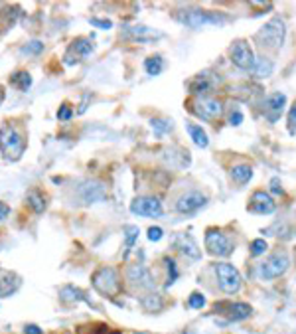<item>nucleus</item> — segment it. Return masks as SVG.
I'll return each mask as SVG.
<instances>
[{"instance_id":"nucleus-1","label":"nucleus","mask_w":296,"mask_h":334,"mask_svg":"<svg viewBox=\"0 0 296 334\" xmlns=\"http://www.w3.org/2000/svg\"><path fill=\"white\" fill-rule=\"evenodd\" d=\"M26 139L22 135V131L12 125V123H2L0 127V153L4 155L6 161L16 163L22 159V155L26 153Z\"/></svg>"},{"instance_id":"nucleus-2","label":"nucleus","mask_w":296,"mask_h":334,"mask_svg":"<svg viewBox=\"0 0 296 334\" xmlns=\"http://www.w3.org/2000/svg\"><path fill=\"white\" fill-rule=\"evenodd\" d=\"M285 36H287L285 20H281V18H271V20L255 34V40H257L259 46L265 48V50H281V46H283V42H285Z\"/></svg>"},{"instance_id":"nucleus-3","label":"nucleus","mask_w":296,"mask_h":334,"mask_svg":"<svg viewBox=\"0 0 296 334\" xmlns=\"http://www.w3.org/2000/svg\"><path fill=\"white\" fill-rule=\"evenodd\" d=\"M93 289L103 297H119L123 293V281L119 277L115 267H99L91 277Z\"/></svg>"},{"instance_id":"nucleus-4","label":"nucleus","mask_w":296,"mask_h":334,"mask_svg":"<svg viewBox=\"0 0 296 334\" xmlns=\"http://www.w3.org/2000/svg\"><path fill=\"white\" fill-rule=\"evenodd\" d=\"M178 20L182 24H186L188 28H203V26H219L225 24L227 18L217 14V12H209V10H199V8H192V10H182L178 14Z\"/></svg>"},{"instance_id":"nucleus-5","label":"nucleus","mask_w":296,"mask_h":334,"mask_svg":"<svg viewBox=\"0 0 296 334\" xmlns=\"http://www.w3.org/2000/svg\"><path fill=\"white\" fill-rule=\"evenodd\" d=\"M215 277H217V287L225 295L239 293V289L243 285V279H241V273L237 271V267H233L227 261H221V263L215 265Z\"/></svg>"},{"instance_id":"nucleus-6","label":"nucleus","mask_w":296,"mask_h":334,"mask_svg":"<svg viewBox=\"0 0 296 334\" xmlns=\"http://www.w3.org/2000/svg\"><path fill=\"white\" fill-rule=\"evenodd\" d=\"M233 241L223 229H207L205 231V249L213 257H229L233 253Z\"/></svg>"},{"instance_id":"nucleus-7","label":"nucleus","mask_w":296,"mask_h":334,"mask_svg":"<svg viewBox=\"0 0 296 334\" xmlns=\"http://www.w3.org/2000/svg\"><path fill=\"white\" fill-rule=\"evenodd\" d=\"M291 267V257L287 251H277L273 255H269L265 259V263H261L259 267V275L265 279V281H271V279H277L281 275H285Z\"/></svg>"},{"instance_id":"nucleus-8","label":"nucleus","mask_w":296,"mask_h":334,"mask_svg":"<svg viewBox=\"0 0 296 334\" xmlns=\"http://www.w3.org/2000/svg\"><path fill=\"white\" fill-rule=\"evenodd\" d=\"M190 111L201 121H213L223 113V103L215 97L203 95V97H196L190 101Z\"/></svg>"},{"instance_id":"nucleus-9","label":"nucleus","mask_w":296,"mask_h":334,"mask_svg":"<svg viewBox=\"0 0 296 334\" xmlns=\"http://www.w3.org/2000/svg\"><path fill=\"white\" fill-rule=\"evenodd\" d=\"M207 200H209L207 194L201 190H186L176 198L174 208L178 214H192V212H197L199 208H203Z\"/></svg>"},{"instance_id":"nucleus-10","label":"nucleus","mask_w":296,"mask_h":334,"mask_svg":"<svg viewBox=\"0 0 296 334\" xmlns=\"http://www.w3.org/2000/svg\"><path fill=\"white\" fill-rule=\"evenodd\" d=\"M77 194H79V200L89 206V204L105 202L109 190H107V184L103 180H85V182L79 184Z\"/></svg>"},{"instance_id":"nucleus-11","label":"nucleus","mask_w":296,"mask_h":334,"mask_svg":"<svg viewBox=\"0 0 296 334\" xmlns=\"http://www.w3.org/2000/svg\"><path fill=\"white\" fill-rule=\"evenodd\" d=\"M131 212L141 218H162V202L154 196H139L131 202Z\"/></svg>"},{"instance_id":"nucleus-12","label":"nucleus","mask_w":296,"mask_h":334,"mask_svg":"<svg viewBox=\"0 0 296 334\" xmlns=\"http://www.w3.org/2000/svg\"><path fill=\"white\" fill-rule=\"evenodd\" d=\"M229 56H231L233 65L239 67V69H243V71L253 69L255 59H257V57H255V52H253V48L249 46V42H245V40H237V42H233V46L229 48Z\"/></svg>"},{"instance_id":"nucleus-13","label":"nucleus","mask_w":296,"mask_h":334,"mask_svg":"<svg viewBox=\"0 0 296 334\" xmlns=\"http://www.w3.org/2000/svg\"><path fill=\"white\" fill-rule=\"evenodd\" d=\"M172 247L178 249L182 255L194 259V261H197L201 257V249H199V245L196 243V239L192 237V233H186V231L176 233L172 237Z\"/></svg>"},{"instance_id":"nucleus-14","label":"nucleus","mask_w":296,"mask_h":334,"mask_svg":"<svg viewBox=\"0 0 296 334\" xmlns=\"http://www.w3.org/2000/svg\"><path fill=\"white\" fill-rule=\"evenodd\" d=\"M249 210L253 214H261V216H269L277 210V202L273 200V196L265 190H255L251 194V200H249Z\"/></svg>"},{"instance_id":"nucleus-15","label":"nucleus","mask_w":296,"mask_h":334,"mask_svg":"<svg viewBox=\"0 0 296 334\" xmlns=\"http://www.w3.org/2000/svg\"><path fill=\"white\" fill-rule=\"evenodd\" d=\"M125 275H127V281H129L131 285H135V287H139V289H154L152 275H150V271H148L143 263H133V265H129L127 271H125Z\"/></svg>"},{"instance_id":"nucleus-16","label":"nucleus","mask_w":296,"mask_h":334,"mask_svg":"<svg viewBox=\"0 0 296 334\" xmlns=\"http://www.w3.org/2000/svg\"><path fill=\"white\" fill-rule=\"evenodd\" d=\"M215 313H223L229 321H245L251 317L253 309L247 303H217L215 305Z\"/></svg>"},{"instance_id":"nucleus-17","label":"nucleus","mask_w":296,"mask_h":334,"mask_svg":"<svg viewBox=\"0 0 296 334\" xmlns=\"http://www.w3.org/2000/svg\"><path fill=\"white\" fill-rule=\"evenodd\" d=\"M285 105H287V95L285 93H271L263 103V113L271 123H277L279 117L285 111Z\"/></svg>"},{"instance_id":"nucleus-18","label":"nucleus","mask_w":296,"mask_h":334,"mask_svg":"<svg viewBox=\"0 0 296 334\" xmlns=\"http://www.w3.org/2000/svg\"><path fill=\"white\" fill-rule=\"evenodd\" d=\"M22 281L16 273L12 271H0V299H6L10 295H14L20 289Z\"/></svg>"},{"instance_id":"nucleus-19","label":"nucleus","mask_w":296,"mask_h":334,"mask_svg":"<svg viewBox=\"0 0 296 334\" xmlns=\"http://www.w3.org/2000/svg\"><path fill=\"white\" fill-rule=\"evenodd\" d=\"M26 206L34 212V214H44L46 212V208H48V198H46V194L40 190V188H32V190H28V194H26Z\"/></svg>"},{"instance_id":"nucleus-20","label":"nucleus","mask_w":296,"mask_h":334,"mask_svg":"<svg viewBox=\"0 0 296 334\" xmlns=\"http://www.w3.org/2000/svg\"><path fill=\"white\" fill-rule=\"evenodd\" d=\"M123 34H125L127 38L137 40V42H148V40H154V38H158V36H160V34H154L148 26H143V24H137V26H127V28L123 30Z\"/></svg>"},{"instance_id":"nucleus-21","label":"nucleus","mask_w":296,"mask_h":334,"mask_svg":"<svg viewBox=\"0 0 296 334\" xmlns=\"http://www.w3.org/2000/svg\"><path fill=\"white\" fill-rule=\"evenodd\" d=\"M253 75L259 77V79H265V77H271L273 71H275V61L271 57H257L255 59V65H253Z\"/></svg>"},{"instance_id":"nucleus-22","label":"nucleus","mask_w":296,"mask_h":334,"mask_svg":"<svg viewBox=\"0 0 296 334\" xmlns=\"http://www.w3.org/2000/svg\"><path fill=\"white\" fill-rule=\"evenodd\" d=\"M93 50H95V46H93V42H91L89 38H75V40L71 42V46H69V52L75 57H79V59L91 56Z\"/></svg>"},{"instance_id":"nucleus-23","label":"nucleus","mask_w":296,"mask_h":334,"mask_svg":"<svg viewBox=\"0 0 296 334\" xmlns=\"http://www.w3.org/2000/svg\"><path fill=\"white\" fill-rule=\"evenodd\" d=\"M211 87H213V81H209L207 73H197L196 77L190 81V93H194L197 97H203Z\"/></svg>"},{"instance_id":"nucleus-24","label":"nucleus","mask_w":296,"mask_h":334,"mask_svg":"<svg viewBox=\"0 0 296 334\" xmlns=\"http://www.w3.org/2000/svg\"><path fill=\"white\" fill-rule=\"evenodd\" d=\"M59 299H61L63 303H89L87 297H85V293H83L81 289L73 287V285L61 287V289H59Z\"/></svg>"},{"instance_id":"nucleus-25","label":"nucleus","mask_w":296,"mask_h":334,"mask_svg":"<svg viewBox=\"0 0 296 334\" xmlns=\"http://www.w3.org/2000/svg\"><path fill=\"white\" fill-rule=\"evenodd\" d=\"M229 176L235 184H247L251 178H253V167L247 165V163H239V165H233L231 170H229Z\"/></svg>"},{"instance_id":"nucleus-26","label":"nucleus","mask_w":296,"mask_h":334,"mask_svg":"<svg viewBox=\"0 0 296 334\" xmlns=\"http://www.w3.org/2000/svg\"><path fill=\"white\" fill-rule=\"evenodd\" d=\"M186 131L190 135V139L194 141V145L199 147V149H207L209 147V139H207V133L201 129V125H196V123H186Z\"/></svg>"},{"instance_id":"nucleus-27","label":"nucleus","mask_w":296,"mask_h":334,"mask_svg":"<svg viewBox=\"0 0 296 334\" xmlns=\"http://www.w3.org/2000/svg\"><path fill=\"white\" fill-rule=\"evenodd\" d=\"M141 307L147 313H158L164 309V299L158 293H148L145 297H141Z\"/></svg>"},{"instance_id":"nucleus-28","label":"nucleus","mask_w":296,"mask_h":334,"mask_svg":"<svg viewBox=\"0 0 296 334\" xmlns=\"http://www.w3.org/2000/svg\"><path fill=\"white\" fill-rule=\"evenodd\" d=\"M10 83H12V87H16L20 91H28L32 87V75L28 71H16L10 75Z\"/></svg>"},{"instance_id":"nucleus-29","label":"nucleus","mask_w":296,"mask_h":334,"mask_svg":"<svg viewBox=\"0 0 296 334\" xmlns=\"http://www.w3.org/2000/svg\"><path fill=\"white\" fill-rule=\"evenodd\" d=\"M145 69L148 75H160L164 71V59L162 56H150L145 59Z\"/></svg>"},{"instance_id":"nucleus-30","label":"nucleus","mask_w":296,"mask_h":334,"mask_svg":"<svg viewBox=\"0 0 296 334\" xmlns=\"http://www.w3.org/2000/svg\"><path fill=\"white\" fill-rule=\"evenodd\" d=\"M150 127H152V131H154L156 135H166V133H170V131L174 129L172 121H170V119H162V117L152 119V121H150Z\"/></svg>"},{"instance_id":"nucleus-31","label":"nucleus","mask_w":296,"mask_h":334,"mask_svg":"<svg viewBox=\"0 0 296 334\" xmlns=\"http://www.w3.org/2000/svg\"><path fill=\"white\" fill-rule=\"evenodd\" d=\"M123 233H125V241H127V253L135 247V243H137V239H139V233H141V229L137 227V225H125L123 227Z\"/></svg>"},{"instance_id":"nucleus-32","label":"nucleus","mask_w":296,"mask_h":334,"mask_svg":"<svg viewBox=\"0 0 296 334\" xmlns=\"http://www.w3.org/2000/svg\"><path fill=\"white\" fill-rule=\"evenodd\" d=\"M20 52H22L24 56H40V54L44 52V42H40V40H30V42H26V44L20 48Z\"/></svg>"},{"instance_id":"nucleus-33","label":"nucleus","mask_w":296,"mask_h":334,"mask_svg":"<svg viewBox=\"0 0 296 334\" xmlns=\"http://www.w3.org/2000/svg\"><path fill=\"white\" fill-rule=\"evenodd\" d=\"M164 263H166V271H168V279H166V287H170V285H174V281L178 279V265H176V261L172 259V257H164Z\"/></svg>"},{"instance_id":"nucleus-34","label":"nucleus","mask_w":296,"mask_h":334,"mask_svg":"<svg viewBox=\"0 0 296 334\" xmlns=\"http://www.w3.org/2000/svg\"><path fill=\"white\" fill-rule=\"evenodd\" d=\"M267 249H269V243H267L263 237H257V239H253V241H251V255H253V257L263 255Z\"/></svg>"},{"instance_id":"nucleus-35","label":"nucleus","mask_w":296,"mask_h":334,"mask_svg":"<svg viewBox=\"0 0 296 334\" xmlns=\"http://www.w3.org/2000/svg\"><path fill=\"white\" fill-rule=\"evenodd\" d=\"M71 117H73V107L69 103H61L59 109H57V119L67 123V121H71Z\"/></svg>"},{"instance_id":"nucleus-36","label":"nucleus","mask_w":296,"mask_h":334,"mask_svg":"<svg viewBox=\"0 0 296 334\" xmlns=\"http://www.w3.org/2000/svg\"><path fill=\"white\" fill-rule=\"evenodd\" d=\"M205 305V297L203 293H192L190 299H188V307L190 309H201Z\"/></svg>"},{"instance_id":"nucleus-37","label":"nucleus","mask_w":296,"mask_h":334,"mask_svg":"<svg viewBox=\"0 0 296 334\" xmlns=\"http://www.w3.org/2000/svg\"><path fill=\"white\" fill-rule=\"evenodd\" d=\"M89 24H91L93 28H99V30H111V28H113V22H111V20H107V18H97V16L89 18Z\"/></svg>"},{"instance_id":"nucleus-38","label":"nucleus","mask_w":296,"mask_h":334,"mask_svg":"<svg viewBox=\"0 0 296 334\" xmlns=\"http://www.w3.org/2000/svg\"><path fill=\"white\" fill-rule=\"evenodd\" d=\"M162 237H164V229L162 227H158V225L148 227V239L150 241H160Z\"/></svg>"},{"instance_id":"nucleus-39","label":"nucleus","mask_w":296,"mask_h":334,"mask_svg":"<svg viewBox=\"0 0 296 334\" xmlns=\"http://www.w3.org/2000/svg\"><path fill=\"white\" fill-rule=\"evenodd\" d=\"M243 113L239 111V109H235V111H231V115H229V125L231 127H239L241 123H243Z\"/></svg>"},{"instance_id":"nucleus-40","label":"nucleus","mask_w":296,"mask_h":334,"mask_svg":"<svg viewBox=\"0 0 296 334\" xmlns=\"http://www.w3.org/2000/svg\"><path fill=\"white\" fill-rule=\"evenodd\" d=\"M271 192L273 194H283V184H281V178H273L271 180Z\"/></svg>"},{"instance_id":"nucleus-41","label":"nucleus","mask_w":296,"mask_h":334,"mask_svg":"<svg viewBox=\"0 0 296 334\" xmlns=\"http://www.w3.org/2000/svg\"><path fill=\"white\" fill-rule=\"evenodd\" d=\"M289 125H291V131H296V103L289 109Z\"/></svg>"},{"instance_id":"nucleus-42","label":"nucleus","mask_w":296,"mask_h":334,"mask_svg":"<svg viewBox=\"0 0 296 334\" xmlns=\"http://www.w3.org/2000/svg\"><path fill=\"white\" fill-rule=\"evenodd\" d=\"M79 61V57H75L69 50L65 52V56H63V65H75Z\"/></svg>"},{"instance_id":"nucleus-43","label":"nucleus","mask_w":296,"mask_h":334,"mask_svg":"<svg viewBox=\"0 0 296 334\" xmlns=\"http://www.w3.org/2000/svg\"><path fill=\"white\" fill-rule=\"evenodd\" d=\"M24 334H44V331L38 325H26L24 327Z\"/></svg>"},{"instance_id":"nucleus-44","label":"nucleus","mask_w":296,"mask_h":334,"mask_svg":"<svg viewBox=\"0 0 296 334\" xmlns=\"http://www.w3.org/2000/svg\"><path fill=\"white\" fill-rule=\"evenodd\" d=\"M8 214H10V208L4 202H0V222H4L8 218Z\"/></svg>"},{"instance_id":"nucleus-45","label":"nucleus","mask_w":296,"mask_h":334,"mask_svg":"<svg viewBox=\"0 0 296 334\" xmlns=\"http://www.w3.org/2000/svg\"><path fill=\"white\" fill-rule=\"evenodd\" d=\"M89 97H91L89 93L83 95V103H81V107H79V113H85V109H87V99H89Z\"/></svg>"},{"instance_id":"nucleus-46","label":"nucleus","mask_w":296,"mask_h":334,"mask_svg":"<svg viewBox=\"0 0 296 334\" xmlns=\"http://www.w3.org/2000/svg\"><path fill=\"white\" fill-rule=\"evenodd\" d=\"M2 99H4V91H2V87H0V103H2Z\"/></svg>"},{"instance_id":"nucleus-47","label":"nucleus","mask_w":296,"mask_h":334,"mask_svg":"<svg viewBox=\"0 0 296 334\" xmlns=\"http://www.w3.org/2000/svg\"><path fill=\"white\" fill-rule=\"evenodd\" d=\"M184 334H192V333H184Z\"/></svg>"}]
</instances>
